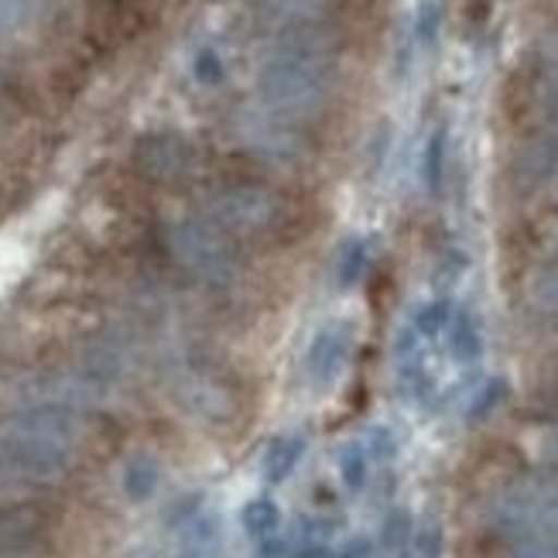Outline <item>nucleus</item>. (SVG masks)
<instances>
[{
    "mask_svg": "<svg viewBox=\"0 0 558 558\" xmlns=\"http://www.w3.org/2000/svg\"><path fill=\"white\" fill-rule=\"evenodd\" d=\"M83 442L80 411L17 408L0 418V500H32L76 466Z\"/></svg>",
    "mask_w": 558,
    "mask_h": 558,
    "instance_id": "f257e3e1",
    "label": "nucleus"
},
{
    "mask_svg": "<svg viewBox=\"0 0 558 558\" xmlns=\"http://www.w3.org/2000/svg\"><path fill=\"white\" fill-rule=\"evenodd\" d=\"M336 80L332 56L323 41L312 38H291L281 52L271 56V62L260 72L264 100L284 117H305L326 104V96Z\"/></svg>",
    "mask_w": 558,
    "mask_h": 558,
    "instance_id": "f03ea898",
    "label": "nucleus"
},
{
    "mask_svg": "<svg viewBox=\"0 0 558 558\" xmlns=\"http://www.w3.org/2000/svg\"><path fill=\"white\" fill-rule=\"evenodd\" d=\"M487 524L504 542L558 545V480L527 476L507 483L487 504Z\"/></svg>",
    "mask_w": 558,
    "mask_h": 558,
    "instance_id": "7ed1b4c3",
    "label": "nucleus"
},
{
    "mask_svg": "<svg viewBox=\"0 0 558 558\" xmlns=\"http://www.w3.org/2000/svg\"><path fill=\"white\" fill-rule=\"evenodd\" d=\"M168 247L179 260V268L199 281L203 288L223 291L233 288L240 275L236 244L227 230H220L213 220H182L168 233Z\"/></svg>",
    "mask_w": 558,
    "mask_h": 558,
    "instance_id": "20e7f679",
    "label": "nucleus"
},
{
    "mask_svg": "<svg viewBox=\"0 0 558 558\" xmlns=\"http://www.w3.org/2000/svg\"><path fill=\"white\" fill-rule=\"evenodd\" d=\"M288 203L264 185H230L213 199V223L233 240L278 236L288 227Z\"/></svg>",
    "mask_w": 558,
    "mask_h": 558,
    "instance_id": "39448f33",
    "label": "nucleus"
},
{
    "mask_svg": "<svg viewBox=\"0 0 558 558\" xmlns=\"http://www.w3.org/2000/svg\"><path fill=\"white\" fill-rule=\"evenodd\" d=\"M353 347H356V326L350 319H326L312 332L302 356V374L315 395H326L343 380Z\"/></svg>",
    "mask_w": 558,
    "mask_h": 558,
    "instance_id": "423d86ee",
    "label": "nucleus"
},
{
    "mask_svg": "<svg viewBox=\"0 0 558 558\" xmlns=\"http://www.w3.org/2000/svg\"><path fill=\"white\" fill-rule=\"evenodd\" d=\"M172 395L185 408V415L206 425H223L236 411L233 387L203 363H185L172 374Z\"/></svg>",
    "mask_w": 558,
    "mask_h": 558,
    "instance_id": "0eeeda50",
    "label": "nucleus"
},
{
    "mask_svg": "<svg viewBox=\"0 0 558 558\" xmlns=\"http://www.w3.org/2000/svg\"><path fill=\"white\" fill-rule=\"evenodd\" d=\"M48 514L32 500H0V551H21L45 538Z\"/></svg>",
    "mask_w": 558,
    "mask_h": 558,
    "instance_id": "6e6552de",
    "label": "nucleus"
},
{
    "mask_svg": "<svg viewBox=\"0 0 558 558\" xmlns=\"http://www.w3.org/2000/svg\"><path fill=\"white\" fill-rule=\"evenodd\" d=\"M446 353L459 367H473V363L483 360V350H487V339H483V326L470 308H452V319L446 326Z\"/></svg>",
    "mask_w": 558,
    "mask_h": 558,
    "instance_id": "1a4fd4ad",
    "label": "nucleus"
},
{
    "mask_svg": "<svg viewBox=\"0 0 558 558\" xmlns=\"http://www.w3.org/2000/svg\"><path fill=\"white\" fill-rule=\"evenodd\" d=\"M185 161H189V148L179 137H168V134L148 137L137 148L141 172L151 175V179H175V175H182Z\"/></svg>",
    "mask_w": 558,
    "mask_h": 558,
    "instance_id": "9d476101",
    "label": "nucleus"
},
{
    "mask_svg": "<svg viewBox=\"0 0 558 558\" xmlns=\"http://www.w3.org/2000/svg\"><path fill=\"white\" fill-rule=\"evenodd\" d=\"M305 432H284V435H275V439L268 442V449H264L260 456V476L264 483H271V487H278V483H284L291 473L299 470L302 456H305Z\"/></svg>",
    "mask_w": 558,
    "mask_h": 558,
    "instance_id": "9b49d317",
    "label": "nucleus"
},
{
    "mask_svg": "<svg viewBox=\"0 0 558 558\" xmlns=\"http://www.w3.org/2000/svg\"><path fill=\"white\" fill-rule=\"evenodd\" d=\"M137 0H100L93 11V35L96 41H124L128 35L137 32Z\"/></svg>",
    "mask_w": 558,
    "mask_h": 558,
    "instance_id": "f8f14e48",
    "label": "nucleus"
},
{
    "mask_svg": "<svg viewBox=\"0 0 558 558\" xmlns=\"http://www.w3.org/2000/svg\"><path fill=\"white\" fill-rule=\"evenodd\" d=\"M158 487H161V466L151 452L131 456L124 463V470H120V490H124V497L134 504L151 500L158 494Z\"/></svg>",
    "mask_w": 558,
    "mask_h": 558,
    "instance_id": "ddd939ff",
    "label": "nucleus"
},
{
    "mask_svg": "<svg viewBox=\"0 0 558 558\" xmlns=\"http://www.w3.org/2000/svg\"><path fill=\"white\" fill-rule=\"evenodd\" d=\"M374 473V459L363 446V439H350L336 449V476H339V487L347 494H363L371 483Z\"/></svg>",
    "mask_w": 558,
    "mask_h": 558,
    "instance_id": "4468645a",
    "label": "nucleus"
},
{
    "mask_svg": "<svg viewBox=\"0 0 558 558\" xmlns=\"http://www.w3.org/2000/svg\"><path fill=\"white\" fill-rule=\"evenodd\" d=\"M524 302L535 319L558 326V260L531 275V281L524 288Z\"/></svg>",
    "mask_w": 558,
    "mask_h": 558,
    "instance_id": "2eb2a0df",
    "label": "nucleus"
},
{
    "mask_svg": "<svg viewBox=\"0 0 558 558\" xmlns=\"http://www.w3.org/2000/svg\"><path fill=\"white\" fill-rule=\"evenodd\" d=\"M332 521L329 518H302L295 542H288L291 558H332Z\"/></svg>",
    "mask_w": 558,
    "mask_h": 558,
    "instance_id": "dca6fc26",
    "label": "nucleus"
},
{
    "mask_svg": "<svg viewBox=\"0 0 558 558\" xmlns=\"http://www.w3.org/2000/svg\"><path fill=\"white\" fill-rule=\"evenodd\" d=\"M240 524H244L247 538L254 545L281 538V507L271 497H254L244 504V511H240Z\"/></svg>",
    "mask_w": 558,
    "mask_h": 558,
    "instance_id": "f3484780",
    "label": "nucleus"
},
{
    "mask_svg": "<svg viewBox=\"0 0 558 558\" xmlns=\"http://www.w3.org/2000/svg\"><path fill=\"white\" fill-rule=\"evenodd\" d=\"M415 518H411V511H404V507H395L391 514L384 518L380 524V535H377V545L384 555L391 558H401V555H411V545H415Z\"/></svg>",
    "mask_w": 558,
    "mask_h": 558,
    "instance_id": "a211bd4d",
    "label": "nucleus"
},
{
    "mask_svg": "<svg viewBox=\"0 0 558 558\" xmlns=\"http://www.w3.org/2000/svg\"><path fill=\"white\" fill-rule=\"evenodd\" d=\"M367 271H371V244L363 236L347 240L343 251H339V260H336V284L350 291L367 278Z\"/></svg>",
    "mask_w": 558,
    "mask_h": 558,
    "instance_id": "6ab92c4d",
    "label": "nucleus"
},
{
    "mask_svg": "<svg viewBox=\"0 0 558 558\" xmlns=\"http://www.w3.org/2000/svg\"><path fill=\"white\" fill-rule=\"evenodd\" d=\"M446 144L449 134L446 128H435L428 144H425V158H422V179L428 192H439L442 189V175H446Z\"/></svg>",
    "mask_w": 558,
    "mask_h": 558,
    "instance_id": "aec40b11",
    "label": "nucleus"
},
{
    "mask_svg": "<svg viewBox=\"0 0 558 558\" xmlns=\"http://www.w3.org/2000/svg\"><path fill=\"white\" fill-rule=\"evenodd\" d=\"M408 558H446V527L439 518H425L415 531V545Z\"/></svg>",
    "mask_w": 558,
    "mask_h": 558,
    "instance_id": "412c9836",
    "label": "nucleus"
},
{
    "mask_svg": "<svg viewBox=\"0 0 558 558\" xmlns=\"http://www.w3.org/2000/svg\"><path fill=\"white\" fill-rule=\"evenodd\" d=\"M363 446H367L374 466L391 463V459L398 456V435L387 428V425H371V432L363 435Z\"/></svg>",
    "mask_w": 558,
    "mask_h": 558,
    "instance_id": "4be33fe9",
    "label": "nucleus"
},
{
    "mask_svg": "<svg viewBox=\"0 0 558 558\" xmlns=\"http://www.w3.org/2000/svg\"><path fill=\"white\" fill-rule=\"evenodd\" d=\"M504 395H507V387H504V380H487L480 387V391L470 398V422H480V418H487V415H494L497 411V404L504 401Z\"/></svg>",
    "mask_w": 558,
    "mask_h": 558,
    "instance_id": "5701e85b",
    "label": "nucleus"
},
{
    "mask_svg": "<svg viewBox=\"0 0 558 558\" xmlns=\"http://www.w3.org/2000/svg\"><path fill=\"white\" fill-rule=\"evenodd\" d=\"M439 24H442V8L439 0H422L418 17H415V38L422 45H432L435 35H439Z\"/></svg>",
    "mask_w": 558,
    "mask_h": 558,
    "instance_id": "b1692460",
    "label": "nucleus"
},
{
    "mask_svg": "<svg viewBox=\"0 0 558 558\" xmlns=\"http://www.w3.org/2000/svg\"><path fill=\"white\" fill-rule=\"evenodd\" d=\"M542 86H545V100L558 113V38L548 45L545 62H542Z\"/></svg>",
    "mask_w": 558,
    "mask_h": 558,
    "instance_id": "393cba45",
    "label": "nucleus"
},
{
    "mask_svg": "<svg viewBox=\"0 0 558 558\" xmlns=\"http://www.w3.org/2000/svg\"><path fill=\"white\" fill-rule=\"evenodd\" d=\"M196 80L206 83V86H216L223 83V59L213 52V48H203L196 56Z\"/></svg>",
    "mask_w": 558,
    "mask_h": 558,
    "instance_id": "a878e982",
    "label": "nucleus"
},
{
    "mask_svg": "<svg viewBox=\"0 0 558 558\" xmlns=\"http://www.w3.org/2000/svg\"><path fill=\"white\" fill-rule=\"evenodd\" d=\"M377 551H380L377 538H371V535H353V538H347L343 545H339V551L332 558H377Z\"/></svg>",
    "mask_w": 558,
    "mask_h": 558,
    "instance_id": "bb28decb",
    "label": "nucleus"
},
{
    "mask_svg": "<svg viewBox=\"0 0 558 558\" xmlns=\"http://www.w3.org/2000/svg\"><path fill=\"white\" fill-rule=\"evenodd\" d=\"M507 558H558L555 542H511V555Z\"/></svg>",
    "mask_w": 558,
    "mask_h": 558,
    "instance_id": "cd10ccee",
    "label": "nucleus"
},
{
    "mask_svg": "<svg viewBox=\"0 0 558 558\" xmlns=\"http://www.w3.org/2000/svg\"><path fill=\"white\" fill-rule=\"evenodd\" d=\"M28 11V0H0V28H8V24H17Z\"/></svg>",
    "mask_w": 558,
    "mask_h": 558,
    "instance_id": "c85d7f7f",
    "label": "nucleus"
},
{
    "mask_svg": "<svg viewBox=\"0 0 558 558\" xmlns=\"http://www.w3.org/2000/svg\"><path fill=\"white\" fill-rule=\"evenodd\" d=\"M124 558H185L175 548H161V545H134Z\"/></svg>",
    "mask_w": 558,
    "mask_h": 558,
    "instance_id": "c756f323",
    "label": "nucleus"
},
{
    "mask_svg": "<svg viewBox=\"0 0 558 558\" xmlns=\"http://www.w3.org/2000/svg\"><path fill=\"white\" fill-rule=\"evenodd\" d=\"M542 459L548 466H558V422L542 435Z\"/></svg>",
    "mask_w": 558,
    "mask_h": 558,
    "instance_id": "7c9ffc66",
    "label": "nucleus"
}]
</instances>
